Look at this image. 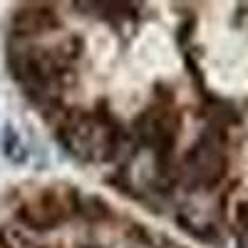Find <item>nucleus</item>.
Returning a JSON list of instances; mask_svg holds the SVG:
<instances>
[{
  "label": "nucleus",
  "instance_id": "nucleus-8",
  "mask_svg": "<svg viewBox=\"0 0 248 248\" xmlns=\"http://www.w3.org/2000/svg\"><path fill=\"white\" fill-rule=\"evenodd\" d=\"M236 226H238L241 241H243L246 248H248V201H241V203L236 206Z\"/></svg>",
  "mask_w": 248,
  "mask_h": 248
},
{
  "label": "nucleus",
  "instance_id": "nucleus-4",
  "mask_svg": "<svg viewBox=\"0 0 248 248\" xmlns=\"http://www.w3.org/2000/svg\"><path fill=\"white\" fill-rule=\"evenodd\" d=\"M70 206L57 191L37 194L17 209V218L23 221L28 231H52L55 226L67 221Z\"/></svg>",
  "mask_w": 248,
  "mask_h": 248
},
{
  "label": "nucleus",
  "instance_id": "nucleus-3",
  "mask_svg": "<svg viewBox=\"0 0 248 248\" xmlns=\"http://www.w3.org/2000/svg\"><path fill=\"white\" fill-rule=\"evenodd\" d=\"M179 179L191 191H211L229 174V137L223 127L209 124L179 164Z\"/></svg>",
  "mask_w": 248,
  "mask_h": 248
},
{
  "label": "nucleus",
  "instance_id": "nucleus-1",
  "mask_svg": "<svg viewBox=\"0 0 248 248\" xmlns=\"http://www.w3.org/2000/svg\"><path fill=\"white\" fill-rule=\"evenodd\" d=\"M82 55V40L77 35H67L62 43L52 47H13L8 65L13 77L25 87V92L47 105L57 97V92L70 82V70L75 60Z\"/></svg>",
  "mask_w": 248,
  "mask_h": 248
},
{
  "label": "nucleus",
  "instance_id": "nucleus-5",
  "mask_svg": "<svg viewBox=\"0 0 248 248\" xmlns=\"http://www.w3.org/2000/svg\"><path fill=\"white\" fill-rule=\"evenodd\" d=\"M13 32L20 37H30V35H43L50 30H57L60 20L57 13L52 10V5H43V3H28L20 5L13 13Z\"/></svg>",
  "mask_w": 248,
  "mask_h": 248
},
{
  "label": "nucleus",
  "instance_id": "nucleus-9",
  "mask_svg": "<svg viewBox=\"0 0 248 248\" xmlns=\"http://www.w3.org/2000/svg\"><path fill=\"white\" fill-rule=\"evenodd\" d=\"M164 248H181V246H176V243H167V246H164Z\"/></svg>",
  "mask_w": 248,
  "mask_h": 248
},
{
  "label": "nucleus",
  "instance_id": "nucleus-7",
  "mask_svg": "<svg viewBox=\"0 0 248 248\" xmlns=\"http://www.w3.org/2000/svg\"><path fill=\"white\" fill-rule=\"evenodd\" d=\"M0 246L3 248H47L43 243L32 241V236L25 229H15V226H8V229L0 231Z\"/></svg>",
  "mask_w": 248,
  "mask_h": 248
},
{
  "label": "nucleus",
  "instance_id": "nucleus-6",
  "mask_svg": "<svg viewBox=\"0 0 248 248\" xmlns=\"http://www.w3.org/2000/svg\"><path fill=\"white\" fill-rule=\"evenodd\" d=\"M0 149H3V154L13 161V164H23L28 159V149L23 139H20V134L15 132L13 124H5L3 127V134H0Z\"/></svg>",
  "mask_w": 248,
  "mask_h": 248
},
{
  "label": "nucleus",
  "instance_id": "nucleus-2",
  "mask_svg": "<svg viewBox=\"0 0 248 248\" xmlns=\"http://www.w3.org/2000/svg\"><path fill=\"white\" fill-rule=\"evenodd\" d=\"M57 139L79 161H112L119 156L124 134L109 109L70 112L57 127Z\"/></svg>",
  "mask_w": 248,
  "mask_h": 248
}]
</instances>
